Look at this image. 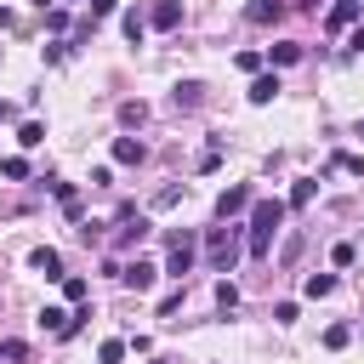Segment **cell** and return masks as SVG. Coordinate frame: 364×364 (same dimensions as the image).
<instances>
[{"instance_id":"cell-1","label":"cell","mask_w":364,"mask_h":364,"mask_svg":"<svg viewBox=\"0 0 364 364\" xmlns=\"http://www.w3.org/2000/svg\"><path fill=\"white\" fill-rule=\"evenodd\" d=\"M279 228H284V199H256L250 205V228H245V250L267 256V245H273Z\"/></svg>"},{"instance_id":"cell-2","label":"cell","mask_w":364,"mask_h":364,"mask_svg":"<svg viewBox=\"0 0 364 364\" xmlns=\"http://www.w3.org/2000/svg\"><path fill=\"white\" fill-rule=\"evenodd\" d=\"M205 256H210L216 273H233V262H239V228H210L205 233Z\"/></svg>"},{"instance_id":"cell-3","label":"cell","mask_w":364,"mask_h":364,"mask_svg":"<svg viewBox=\"0 0 364 364\" xmlns=\"http://www.w3.org/2000/svg\"><path fill=\"white\" fill-rule=\"evenodd\" d=\"M193 250H199V239H193V233H171V256H165V273H176V279H182V273L193 267Z\"/></svg>"},{"instance_id":"cell-4","label":"cell","mask_w":364,"mask_h":364,"mask_svg":"<svg viewBox=\"0 0 364 364\" xmlns=\"http://www.w3.org/2000/svg\"><path fill=\"white\" fill-rule=\"evenodd\" d=\"M119 279H125L131 290H154V279H159V267H154L148 256H131V262L119 267Z\"/></svg>"},{"instance_id":"cell-5","label":"cell","mask_w":364,"mask_h":364,"mask_svg":"<svg viewBox=\"0 0 364 364\" xmlns=\"http://www.w3.org/2000/svg\"><path fill=\"white\" fill-rule=\"evenodd\" d=\"M256 205V193L250 188H222V199H216V216L228 222V216H239V210H250Z\"/></svg>"},{"instance_id":"cell-6","label":"cell","mask_w":364,"mask_h":364,"mask_svg":"<svg viewBox=\"0 0 364 364\" xmlns=\"http://www.w3.org/2000/svg\"><path fill=\"white\" fill-rule=\"evenodd\" d=\"M28 262H34V273H46V279H63V256H57L51 245H40V250H34Z\"/></svg>"},{"instance_id":"cell-7","label":"cell","mask_w":364,"mask_h":364,"mask_svg":"<svg viewBox=\"0 0 364 364\" xmlns=\"http://www.w3.org/2000/svg\"><path fill=\"white\" fill-rule=\"evenodd\" d=\"M358 11H364V0H336V6H330V28H347V23H358Z\"/></svg>"},{"instance_id":"cell-8","label":"cell","mask_w":364,"mask_h":364,"mask_svg":"<svg viewBox=\"0 0 364 364\" xmlns=\"http://www.w3.org/2000/svg\"><path fill=\"white\" fill-rule=\"evenodd\" d=\"M148 23H154V28H176V23H182V6H176V0H159V6L148 11Z\"/></svg>"},{"instance_id":"cell-9","label":"cell","mask_w":364,"mask_h":364,"mask_svg":"<svg viewBox=\"0 0 364 364\" xmlns=\"http://www.w3.org/2000/svg\"><path fill=\"white\" fill-rule=\"evenodd\" d=\"M119 23H125V40H131V46H142V34H148V11H136V6H131Z\"/></svg>"},{"instance_id":"cell-10","label":"cell","mask_w":364,"mask_h":364,"mask_svg":"<svg viewBox=\"0 0 364 364\" xmlns=\"http://www.w3.org/2000/svg\"><path fill=\"white\" fill-rule=\"evenodd\" d=\"M273 97H279V80L273 74H256L250 80V102H273Z\"/></svg>"},{"instance_id":"cell-11","label":"cell","mask_w":364,"mask_h":364,"mask_svg":"<svg viewBox=\"0 0 364 364\" xmlns=\"http://www.w3.org/2000/svg\"><path fill=\"white\" fill-rule=\"evenodd\" d=\"M114 159H119V165H136V159H142V142H136V136H114Z\"/></svg>"},{"instance_id":"cell-12","label":"cell","mask_w":364,"mask_h":364,"mask_svg":"<svg viewBox=\"0 0 364 364\" xmlns=\"http://www.w3.org/2000/svg\"><path fill=\"white\" fill-rule=\"evenodd\" d=\"M313 193H318V182H313V176H301V182L290 188V205L301 210V205H313Z\"/></svg>"},{"instance_id":"cell-13","label":"cell","mask_w":364,"mask_h":364,"mask_svg":"<svg viewBox=\"0 0 364 364\" xmlns=\"http://www.w3.org/2000/svg\"><path fill=\"white\" fill-rule=\"evenodd\" d=\"M301 290L318 301V296H330V290H336V279H330V273H307V284H301Z\"/></svg>"},{"instance_id":"cell-14","label":"cell","mask_w":364,"mask_h":364,"mask_svg":"<svg viewBox=\"0 0 364 364\" xmlns=\"http://www.w3.org/2000/svg\"><path fill=\"white\" fill-rule=\"evenodd\" d=\"M273 63H284V68L301 63V46H296V40H279V46H273Z\"/></svg>"},{"instance_id":"cell-15","label":"cell","mask_w":364,"mask_h":364,"mask_svg":"<svg viewBox=\"0 0 364 364\" xmlns=\"http://www.w3.org/2000/svg\"><path fill=\"white\" fill-rule=\"evenodd\" d=\"M199 91H205L199 80H188V85H176V108H199Z\"/></svg>"},{"instance_id":"cell-16","label":"cell","mask_w":364,"mask_h":364,"mask_svg":"<svg viewBox=\"0 0 364 364\" xmlns=\"http://www.w3.org/2000/svg\"><path fill=\"white\" fill-rule=\"evenodd\" d=\"M17 142H23V148H40V142H46V125H40V119H28V125L17 131Z\"/></svg>"},{"instance_id":"cell-17","label":"cell","mask_w":364,"mask_h":364,"mask_svg":"<svg viewBox=\"0 0 364 364\" xmlns=\"http://www.w3.org/2000/svg\"><path fill=\"white\" fill-rule=\"evenodd\" d=\"M330 171H347V176H364V159H358V154H336V159H330Z\"/></svg>"},{"instance_id":"cell-18","label":"cell","mask_w":364,"mask_h":364,"mask_svg":"<svg viewBox=\"0 0 364 364\" xmlns=\"http://www.w3.org/2000/svg\"><path fill=\"white\" fill-rule=\"evenodd\" d=\"M0 176H11V182H23V176H28V159H17V154H11V159H0Z\"/></svg>"},{"instance_id":"cell-19","label":"cell","mask_w":364,"mask_h":364,"mask_svg":"<svg viewBox=\"0 0 364 364\" xmlns=\"http://www.w3.org/2000/svg\"><path fill=\"white\" fill-rule=\"evenodd\" d=\"M63 296H68V301H85V296H91V284H85V279H68V273H63Z\"/></svg>"},{"instance_id":"cell-20","label":"cell","mask_w":364,"mask_h":364,"mask_svg":"<svg viewBox=\"0 0 364 364\" xmlns=\"http://www.w3.org/2000/svg\"><path fill=\"white\" fill-rule=\"evenodd\" d=\"M347 341H353V330H347V324H330V330H324V347H330V353H336V347H347Z\"/></svg>"},{"instance_id":"cell-21","label":"cell","mask_w":364,"mask_h":364,"mask_svg":"<svg viewBox=\"0 0 364 364\" xmlns=\"http://www.w3.org/2000/svg\"><path fill=\"white\" fill-rule=\"evenodd\" d=\"M119 358H125V341H102L97 347V364H119Z\"/></svg>"},{"instance_id":"cell-22","label":"cell","mask_w":364,"mask_h":364,"mask_svg":"<svg viewBox=\"0 0 364 364\" xmlns=\"http://www.w3.org/2000/svg\"><path fill=\"white\" fill-rule=\"evenodd\" d=\"M46 28L63 34V28H68V11H63V6H46Z\"/></svg>"},{"instance_id":"cell-23","label":"cell","mask_w":364,"mask_h":364,"mask_svg":"<svg viewBox=\"0 0 364 364\" xmlns=\"http://www.w3.org/2000/svg\"><path fill=\"white\" fill-rule=\"evenodd\" d=\"M216 307H239V284L222 279V284H216Z\"/></svg>"},{"instance_id":"cell-24","label":"cell","mask_w":364,"mask_h":364,"mask_svg":"<svg viewBox=\"0 0 364 364\" xmlns=\"http://www.w3.org/2000/svg\"><path fill=\"white\" fill-rule=\"evenodd\" d=\"M0 358H6V364H23L28 347H23V341H0Z\"/></svg>"},{"instance_id":"cell-25","label":"cell","mask_w":364,"mask_h":364,"mask_svg":"<svg viewBox=\"0 0 364 364\" xmlns=\"http://www.w3.org/2000/svg\"><path fill=\"white\" fill-rule=\"evenodd\" d=\"M273 17H279V6H267V0H256V6H250V23H273Z\"/></svg>"},{"instance_id":"cell-26","label":"cell","mask_w":364,"mask_h":364,"mask_svg":"<svg viewBox=\"0 0 364 364\" xmlns=\"http://www.w3.org/2000/svg\"><path fill=\"white\" fill-rule=\"evenodd\" d=\"M119 119H125V125H142V119H148V108H142V102H125V108H119Z\"/></svg>"},{"instance_id":"cell-27","label":"cell","mask_w":364,"mask_h":364,"mask_svg":"<svg viewBox=\"0 0 364 364\" xmlns=\"http://www.w3.org/2000/svg\"><path fill=\"white\" fill-rule=\"evenodd\" d=\"M233 63H239V68H245V74H256V68H262V51H239V57H233Z\"/></svg>"},{"instance_id":"cell-28","label":"cell","mask_w":364,"mask_h":364,"mask_svg":"<svg viewBox=\"0 0 364 364\" xmlns=\"http://www.w3.org/2000/svg\"><path fill=\"white\" fill-rule=\"evenodd\" d=\"M85 6H91V17H108V11L119 6V0H85Z\"/></svg>"},{"instance_id":"cell-29","label":"cell","mask_w":364,"mask_h":364,"mask_svg":"<svg viewBox=\"0 0 364 364\" xmlns=\"http://www.w3.org/2000/svg\"><path fill=\"white\" fill-rule=\"evenodd\" d=\"M0 119H11V102H6V97H0Z\"/></svg>"},{"instance_id":"cell-30","label":"cell","mask_w":364,"mask_h":364,"mask_svg":"<svg viewBox=\"0 0 364 364\" xmlns=\"http://www.w3.org/2000/svg\"><path fill=\"white\" fill-rule=\"evenodd\" d=\"M6 23H11V11H0V28H6Z\"/></svg>"},{"instance_id":"cell-31","label":"cell","mask_w":364,"mask_h":364,"mask_svg":"<svg viewBox=\"0 0 364 364\" xmlns=\"http://www.w3.org/2000/svg\"><path fill=\"white\" fill-rule=\"evenodd\" d=\"M159 364H165V358H159Z\"/></svg>"}]
</instances>
